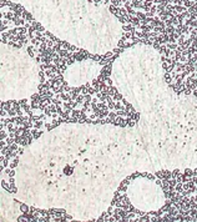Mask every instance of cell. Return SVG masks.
<instances>
[{"instance_id":"6da1fadb","label":"cell","mask_w":197,"mask_h":222,"mask_svg":"<svg viewBox=\"0 0 197 222\" xmlns=\"http://www.w3.org/2000/svg\"><path fill=\"white\" fill-rule=\"evenodd\" d=\"M157 179L161 180H171L172 179V171H169V170H162V171H158L155 173Z\"/></svg>"},{"instance_id":"7a4b0ae2","label":"cell","mask_w":197,"mask_h":222,"mask_svg":"<svg viewBox=\"0 0 197 222\" xmlns=\"http://www.w3.org/2000/svg\"><path fill=\"white\" fill-rule=\"evenodd\" d=\"M183 175H186V176H188V177H192V176H193V170H191V168L183 170Z\"/></svg>"}]
</instances>
